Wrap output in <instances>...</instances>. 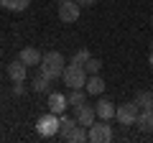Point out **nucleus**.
Returning a JSON list of instances; mask_svg holds the SVG:
<instances>
[{
  "mask_svg": "<svg viewBox=\"0 0 153 143\" xmlns=\"http://www.w3.org/2000/svg\"><path fill=\"white\" fill-rule=\"evenodd\" d=\"M31 87H33V92H46V89L51 87V79L46 77V74H41V72H38L36 77H33V82H31Z\"/></svg>",
  "mask_w": 153,
  "mask_h": 143,
  "instance_id": "6ab92c4d",
  "label": "nucleus"
},
{
  "mask_svg": "<svg viewBox=\"0 0 153 143\" xmlns=\"http://www.w3.org/2000/svg\"><path fill=\"white\" fill-rule=\"evenodd\" d=\"M66 141H71V143H84V141H89V130H87L84 125H79V123H76V128L69 133V138H66Z\"/></svg>",
  "mask_w": 153,
  "mask_h": 143,
  "instance_id": "a211bd4d",
  "label": "nucleus"
},
{
  "mask_svg": "<svg viewBox=\"0 0 153 143\" xmlns=\"http://www.w3.org/2000/svg\"><path fill=\"white\" fill-rule=\"evenodd\" d=\"M84 72H87V74H100V69H102V61L100 59H94V56H89L87 61H84Z\"/></svg>",
  "mask_w": 153,
  "mask_h": 143,
  "instance_id": "aec40b11",
  "label": "nucleus"
},
{
  "mask_svg": "<svg viewBox=\"0 0 153 143\" xmlns=\"http://www.w3.org/2000/svg\"><path fill=\"white\" fill-rule=\"evenodd\" d=\"M18 59H21L26 66H38V64H41V59H44V54H41L38 49H31V46H28V49H21Z\"/></svg>",
  "mask_w": 153,
  "mask_h": 143,
  "instance_id": "9b49d317",
  "label": "nucleus"
},
{
  "mask_svg": "<svg viewBox=\"0 0 153 143\" xmlns=\"http://www.w3.org/2000/svg\"><path fill=\"white\" fill-rule=\"evenodd\" d=\"M74 118H76V123H79V125L89 128L94 120H97V110H94L92 105L82 102V105H76V107H74Z\"/></svg>",
  "mask_w": 153,
  "mask_h": 143,
  "instance_id": "0eeeda50",
  "label": "nucleus"
},
{
  "mask_svg": "<svg viewBox=\"0 0 153 143\" xmlns=\"http://www.w3.org/2000/svg\"><path fill=\"white\" fill-rule=\"evenodd\" d=\"M151 49H153V41H151Z\"/></svg>",
  "mask_w": 153,
  "mask_h": 143,
  "instance_id": "393cba45",
  "label": "nucleus"
},
{
  "mask_svg": "<svg viewBox=\"0 0 153 143\" xmlns=\"http://www.w3.org/2000/svg\"><path fill=\"white\" fill-rule=\"evenodd\" d=\"M46 105H49V110L54 112V115H64V110H66V105H69V102H66V95H61V92H51V95H49V102H46Z\"/></svg>",
  "mask_w": 153,
  "mask_h": 143,
  "instance_id": "9d476101",
  "label": "nucleus"
},
{
  "mask_svg": "<svg viewBox=\"0 0 153 143\" xmlns=\"http://www.w3.org/2000/svg\"><path fill=\"white\" fill-rule=\"evenodd\" d=\"M28 69H31V66H26L21 59H16V61H10V64H8L5 72H8V77H10V82H26Z\"/></svg>",
  "mask_w": 153,
  "mask_h": 143,
  "instance_id": "6e6552de",
  "label": "nucleus"
},
{
  "mask_svg": "<svg viewBox=\"0 0 153 143\" xmlns=\"http://www.w3.org/2000/svg\"><path fill=\"white\" fill-rule=\"evenodd\" d=\"M89 56H92V54H89L87 49H76V51H74V56H71V64H84Z\"/></svg>",
  "mask_w": 153,
  "mask_h": 143,
  "instance_id": "412c9836",
  "label": "nucleus"
},
{
  "mask_svg": "<svg viewBox=\"0 0 153 143\" xmlns=\"http://www.w3.org/2000/svg\"><path fill=\"white\" fill-rule=\"evenodd\" d=\"M94 110H97V118H100V120H115L117 105L110 102V100H100V102L94 105Z\"/></svg>",
  "mask_w": 153,
  "mask_h": 143,
  "instance_id": "1a4fd4ad",
  "label": "nucleus"
},
{
  "mask_svg": "<svg viewBox=\"0 0 153 143\" xmlns=\"http://www.w3.org/2000/svg\"><path fill=\"white\" fill-rule=\"evenodd\" d=\"M76 3H79L82 8H92L94 5V0H76Z\"/></svg>",
  "mask_w": 153,
  "mask_h": 143,
  "instance_id": "5701e85b",
  "label": "nucleus"
},
{
  "mask_svg": "<svg viewBox=\"0 0 153 143\" xmlns=\"http://www.w3.org/2000/svg\"><path fill=\"white\" fill-rule=\"evenodd\" d=\"M87 130H89V141H92V143H107V141H112V125H110V120H94Z\"/></svg>",
  "mask_w": 153,
  "mask_h": 143,
  "instance_id": "39448f33",
  "label": "nucleus"
},
{
  "mask_svg": "<svg viewBox=\"0 0 153 143\" xmlns=\"http://www.w3.org/2000/svg\"><path fill=\"white\" fill-rule=\"evenodd\" d=\"M148 64H151V69H153V49H151V54H148Z\"/></svg>",
  "mask_w": 153,
  "mask_h": 143,
  "instance_id": "b1692460",
  "label": "nucleus"
},
{
  "mask_svg": "<svg viewBox=\"0 0 153 143\" xmlns=\"http://www.w3.org/2000/svg\"><path fill=\"white\" fill-rule=\"evenodd\" d=\"M79 13H82V5L76 0H64L59 3V21L61 23H76L79 21Z\"/></svg>",
  "mask_w": 153,
  "mask_h": 143,
  "instance_id": "423d86ee",
  "label": "nucleus"
},
{
  "mask_svg": "<svg viewBox=\"0 0 153 143\" xmlns=\"http://www.w3.org/2000/svg\"><path fill=\"white\" fill-rule=\"evenodd\" d=\"M59 123H61V125H59V138H64V141H66L69 133L76 128V118L74 115H71V118L69 115H59Z\"/></svg>",
  "mask_w": 153,
  "mask_h": 143,
  "instance_id": "4468645a",
  "label": "nucleus"
},
{
  "mask_svg": "<svg viewBox=\"0 0 153 143\" xmlns=\"http://www.w3.org/2000/svg\"><path fill=\"white\" fill-rule=\"evenodd\" d=\"M59 115H54V112H46V115H41L36 120V130H38V136H44V138H54V136H59Z\"/></svg>",
  "mask_w": 153,
  "mask_h": 143,
  "instance_id": "7ed1b4c3",
  "label": "nucleus"
},
{
  "mask_svg": "<svg viewBox=\"0 0 153 143\" xmlns=\"http://www.w3.org/2000/svg\"><path fill=\"white\" fill-rule=\"evenodd\" d=\"M38 69H41V74H46V77L54 82V79H61V74H64V69H66V61H64V56H61L59 51H46L44 59H41V64H38Z\"/></svg>",
  "mask_w": 153,
  "mask_h": 143,
  "instance_id": "f257e3e1",
  "label": "nucleus"
},
{
  "mask_svg": "<svg viewBox=\"0 0 153 143\" xmlns=\"http://www.w3.org/2000/svg\"><path fill=\"white\" fill-rule=\"evenodd\" d=\"M105 79L100 77V74H89L87 77V84H84V89H87V95H102L105 92Z\"/></svg>",
  "mask_w": 153,
  "mask_h": 143,
  "instance_id": "f8f14e48",
  "label": "nucleus"
},
{
  "mask_svg": "<svg viewBox=\"0 0 153 143\" xmlns=\"http://www.w3.org/2000/svg\"><path fill=\"white\" fill-rule=\"evenodd\" d=\"M59 3H64V0H59Z\"/></svg>",
  "mask_w": 153,
  "mask_h": 143,
  "instance_id": "a878e982",
  "label": "nucleus"
},
{
  "mask_svg": "<svg viewBox=\"0 0 153 143\" xmlns=\"http://www.w3.org/2000/svg\"><path fill=\"white\" fill-rule=\"evenodd\" d=\"M151 23H153V18H151Z\"/></svg>",
  "mask_w": 153,
  "mask_h": 143,
  "instance_id": "bb28decb",
  "label": "nucleus"
},
{
  "mask_svg": "<svg viewBox=\"0 0 153 143\" xmlns=\"http://www.w3.org/2000/svg\"><path fill=\"white\" fill-rule=\"evenodd\" d=\"M87 77H89V74L84 72L82 64H66L64 74H61V82H64L69 89H79V87L87 84Z\"/></svg>",
  "mask_w": 153,
  "mask_h": 143,
  "instance_id": "f03ea898",
  "label": "nucleus"
},
{
  "mask_svg": "<svg viewBox=\"0 0 153 143\" xmlns=\"http://www.w3.org/2000/svg\"><path fill=\"white\" fill-rule=\"evenodd\" d=\"M135 105L140 110H153V92L151 89H143V92L135 95Z\"/></svg>",
  "mask_w": 153,
  "mask_h": 143,
  "instance_id": "2eb2a0df",
  "label": "nucleus"
},
{
  "mask_svg": "<svg viewBox=\"0 0 153 143\" xmlns=\"http://www.w3.org/2000/svg\"><path fill=\"white\" fill-rule=\"evenodd\" d=\"M138 115H140V107L135 105V100L133 102H123V105H117V112H115V120L120 123V125H135V120H138Z\"/></svg>",
  "mask_w": 153,
  "mask_h": 143,
  "instance_id": "20e7f679",
  "label": "nucleus"
},
{
  "mask_svg": "<svg viewBox=\"0 0 153 143\" xmlns=\"http://www.w3.org/2000/svg\"><path fill=\"white\" fill-rule=\"evenodd\" d=\"M0 5L5 8V10H13V13H21L31 5V0H0Z\"/></svg>",
  "mask_w": 153,
  "mask_h": 143,
  "instance_id": "f3484780",
  "label": "nucleus"
},
{
  "mask_svg": "<svg viewBox=\"0 0 153 143\" xmlns=\"http://www.w3.org/2000/svg\"><path fill=\"white\" fill-rule=\"evenodd\" d=\"M13 95H23V82H13Z\"/></svg>",
  "mask_w": 153,
  "mask_h": 143,
  "instance_id": "4be33fe9",
  "label": "nucleus"
},
{
  "mask_svg": "<svg viewBox=\"0 0 153 143\" xmlns=\"http://www.w3.org/2000/svg\"><path fill=\"white\" fill-rule=\"evenodd\" d=\"M135 125H138L140 133H153V110H140Z\"/></svg>",
  "mask_w": 153,
  "mask_h": 143,
  "instance_id": "ddd939ff",
  "label": "nucleus"
},
{
  "mask_svg": "<svg viewBox=\"0 0 153 143\" xmlns=\"http://www.w3.org/2000/svg\"><path fill=\"white\" fill-rule=\"evenodd\" d=\"M66 102H69L71 107H76V105L87 102V89H84V87H79V89H71V92L66 95Z\"/></svg>",
  "mask_w": 153,
  "mask_h": 143,
  "instance_id": "dca6fc26",
  "label": "nucleus"
}]
</instances>
